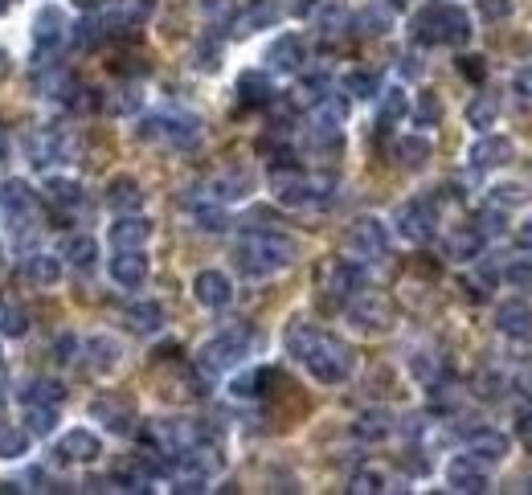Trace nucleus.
<instances>
[{
    "mask_svg": "<svg viewBox=\"0 0 532 495\" xmlns=\"http://www.w3.org/2000/svg\"><path fill=\"white\" fill-rule=\"evenodd\" d=\"M336 180L332 176H312L299 168H275L271 172V193L287 209H324L332 201Z\"/></svg>",
    "mask_w": 532,
    "mask_h": 495,
    "instance_id": "7ed1b4c3",
    "label": "nucleus"
},
{
    "mask_svg": "<svg viewBox=\"0 0 532 495\" xmlns=\"http://www.w3.org/2000/svg\"><path fill=\"white\" fill-rule=\"evenodd\" d=\"M516 246H520V250H532V213L516 225Z\"/></svg>",
    "mask_w": 532,
    "mask_h": 495,
    "instance_id": "bf43d9fd",
    "label": "nucleus"
},
{
    "mask_svg": "<svg viewBox=\"0 0 532 495\" xmlns=\"http://www.w3.org/2000/svg\"><path fill=\"white\" fill-rule=\"evenodd\" d=\"M348 320L361 332H385L393 324V303L377 291H357L348 299Z\"/></svg>",
    "mask_w": 532,
    "mask_h": 495,
    "instance_id": "9d476101",
    "label": "nucleus"
},
{
    "mask_svg": "<svg viewBox=\"0 0 532 495\" xmlns=\"http://www.w3.org/2000/svg\"><path fill=\"white\" fill-rule=\"evenodd\" d=\"M520 442L532 450V405H528V410L520 414Z\"/></svg>",
    "mask_w": 532,
    "mask_h": 495,
    "instance_id": "052dcab7",
    "label": "nucleus"
},
{
    "mask_svg": "<svg viewBox=\"0 0 532 495\" xmlns=\"http://www.w3.org/2000/svg\"><path fill=\"white\" fill-rule=\"evenodd\" d=\"M82 344L74 340V336H62L58 344H54V352H58V365H70V360H74V352H78Z\"/></svg>",
    "mask_w": 532,
    "mask_h": 495,
    "instance_id": "4d7b16f0",
    "label": "nucleus"
},
{
    "mask_svg": "<svg viewBox=\"0 0 532 495\" xmlns=\"http://www.w3.org/2000/svg\"><path fill=\"white\" fill-rule=\"evenodd\" d=\"M352 25H357L361 33H369V37H377V33H385L389 29V13L385 9H365L357 21H352Z\"/></svg>",
    "mask_w": 532,
    "mask_h": 495,
    "instance_id": "09e8293b",
    "label": "nucleus"
},
{
    "mask_svg": "<svg viewBox=\"0 0 532 495\" xmlns=\"http://www.w3.org/2000/svg\"><path fill=\"white\" fill-rule=\"evenodd\" d=\"M78 356L86 360V369H91L95 377H111L123 365V344L115 336H91L78 348Z\"/></svg>",
    "mask_w": 532,
    "mask_h": 495,
    "instance_id": "f8f14e48",
    "label": "nucleus"
},
{
    "mask_svg": "<svg viewBox=\"0 0 532 495\" xmlns=\"http://www.w3.org/2000/svg\"><path fill=\"white\" fill-rule=\"evenodd\" d=\"M5 70H9V50L0 45V74H5Z\"/></svg>",
    "mask_w": 532,
    "mask_h": 495,
    "instance_id": "69168bd1",
    "label": "nucleus"
},
{
    "mask_svg": "<svg viewBox=\"0 0 532 495\" xmlns=\"http://www.w3.org/2000/svg\"><path fill=\"white\" fill-rule=\"evenodd\" d=\"M508 9H512L508 0H483V5H479V13L492 17V21H496V17H508Z\"/></svg>",
    "mask_w": 532,
    "mask_h": 495,
    "instance_id": "13d9d810",
    "label": "nucleus"
},
{
    "mask_svg": "<svg viewBox=\"0 0 532 495\" xmlns=\"http://www.w3.org/2000/svg\"><path fill=\"white\" fill-rule=\"evenodd\" d=\"M103 37H107L103 17H86V21H78V25H74V41H78V45H99Z\"/></svg>",
    "mask_w": 532,
    "mask_h": 495,
    "instance_id": "49530a36",
    "label": "nucleus"
},
{
    "mask_svg": "<svg viewBox=\"0 0 532 495\" xmlns=\"http://www.w3.org/2000/svg\"><path fill=\"white\" fill-rule=\"evenodd\" d=\"M467 455L479 459L483 467L487 463H504L508 459V438L500 430H492V426H479V430L467 434Z\"/></svg>",
    "mask_w": 532,
    "mask_h": 495,
    "instance_id": "b1692460",
    "label": "nucleus"
},
{
    "mask_svg": "<svg viewBox=\"0 0 532 495\" xmlns=\"http://www.w3.org/2000/svg\"><path fill=\"white\" fill-rule=\"evenodd\" d=\"M25 152H29V160H33L37 168H50V164L66 160V140H62L58 127H37V131H29Z\"/></svg>",
    "mask_w": 532,
    "mask_h": 495,
    "instance_id": "5701e85b",
    "label": "nucleus"
},
{
    "mask_svg": "<svg viewBox=\"0 0 532 495\" xmlns=\"http://www.w3.org/2000/svg\"><path fill=\"white\" fill-rule=\"evenodd\" d=\"M447 483H451L455 491L479 495V491H487V471H483L479 459H471V455H455L451 467H447Z\"/></svg>",
    "mask_w": 532,
    "mask_h": 495,
    "instance_id": "393cba45",
    "label": "nucleus"
},
{
    "mask_svg": "<svg viewBox=\"0 0 532 495\" xmlns=\"http://www.w3.org/2000/svg\"><path fill=\"white\" fill-rule=\"evenodd\" d=\"M447 250H451V258H459V262L479 258V250H483V234L475 230V225H463V230H455V234H451Z\"/></svg>",
    "mask_w": 532,
    "mask_h": 495,
    "instance_id": "e433bc0d",
    "label": "nucleus"
},
{
    "mask_svg": "<svg viewBox=\"0 0 532 495\" xmlns=\"http://www.w3.org/2000/svg\"><path fill=\"white\" fill-rule=\"evenodd\" d=\"M66 397V389H62V381H54V377H33L25 389H21V401L25 405H58Z\"/></svg>",
    "mask_w": 532,
    "mask_h": 495,
    "instance_id": "f704fd0d",
    "label": "nucleus"
},
{
    "mask_svg": "<svg viewBox=\"0 0 532 495\" xmlns=\"http://www.w3.org/2000/svg\"><path fill=\"white\" fill-rule=\"evenodd\" d=\"M91 418H95L103 430L119 434V438L136 430V410H131L127 397H99V401L91 405Z\"/></svg>",
    "mask_w": 532,
    "mask_h": 495,
    "instance_id": "2eb2a0df",
    "label": "nucleus"
},
{
    "mask_svg": "<svg viewBox=\"0 0 532 495\" xmlns=\"http://www.w3.org/2000/svg\"><path fill=\"white\" fill-rule=\"evenodd\" d=\"M5 9H9V0H0V13H5Z\"/></svg>",
    "mask_w": 532,
    "mask_h": 495,
    "instance_id": "338daca9",
    "label": "nucleus"
},
{
    "mask_svg": "<svg viewBox=\"0 0 532 495\" xmlns=\"http://www.w3.org/2000/svg\"><path fill=\"white\" fill-rule=\"evenodd\" d=\"M463 70H467L471 78H479V74H483V66H479V58H463Z\"/></svg>",
    "mask_w": 532,
    "mask_h": 495,
    "instance_id": "680f3d73",
    "label": "nucleus"
},
{
    "mask_svg": "<svg viewBox=\"0 0 532 495\" xmlns=\"http://www.w3.org/2000/svg\"><path fill=\"white\" fill-rule=\"evenodd\" d=\"M99 455H103V442H99L95 430H86V426H74L54 442V463L58 467H82V463H95Z\"/></svg>",
    "mask_w": 532,
    "mask_h": 495,
    "instance_id": "6e6552de",
    "label": "nucleus"
},
{
    "mask_svg": "<svg viewBox=\"0 0 532 495\" xmlns=\"http://www.w3.org/2000/svg\"><path fill=\"white\" fill-rule=\"evenodd\" d=\"M238 95H242V103H250V107L271 103V99H275L271 74H262V70H246V74L238 78Z\"/></svg>",
    "mask_w": 532,
    "mask_h": 495,
    "instance_id": "2f4dec72",
    "label": "nucleus"
},
{
    "mask_svg": "<svg viewBox=\"0 0 532 495\" xmlns=\"http://www.w3.org/2000/svg\"><path fill=\"white\" fill-rule=\"evenodd\" d=\"M29 332V311L17 303H0V336L5 340H21Z\"/></svg>",
    "mask_w": 532,
    "mask_h": 495,
    "instance_id": "4c0bfd02",
    "label": "nucleus"
},
{
    "mask_svg": "<svg viewBox=\"0 0 532 495\" xmlns=\"http://www.w3.org/2000/svg\"><path fill=\"white\" fill-rule=\"evenodd\" d=\"M193 299L209 311H221L234 303V283L230 275H221V270H201V275L193 279Z\"/></svg>",
    "mask_w": 532,
    "mask_h": 495,
    "instance_id": "f3484780",
    "label": "nucleus"
},
{
    "mask_svg": "<svg viewBox=\"0 0 532 495\" xmlns=\"http://www.w3.org/2000/svg\"><path fill=\"white\" fill-rule=\"evenodd\" d=\"M361 287H365V270H361L357 258H336V262L328 266V275H324V291H328V299L348 303Z\"/></svg>",
    "mask_w": 532,
    "mask_h": 495,
    "instance_id": "9b49d317",
    "label": "nucleus"
},
{
    "mask_svg": "<svg viewBox=\"0 0 532 495\" xmlns=\"http://www.w3.org/2000/svg\"><path fill=\"white\" fill-rule=\"evenodd\" d=\"M156 9V0H111L107 13H103V25L107 33H127V29H140Z\"/></svg>",
    "mask_w": 532,
    "mask_h": 495,
    "instance_id": "dca6fc26",
    "label": "nucleus"
},
{
    "mask_svg": "<svg viewBox=\"0 0 532 495\" xmlns=\"http://www.w3.org/2000/svg\"><path fill=\"white\" fill-rule=\"evenodd\" d=\"M152 242V221L140 213H119L111 225V250H144Z\"/></svg>",
    "mask_w": 532,
    "mask_h": 495,
    "instance_id": "6ab92c4d",
    "label": "nucleus"
},
{
    "mask_svg": "<svg viewBox=\"0 0 532 495\" xmlns=\"http://www.w3.org/2000/svg\"><path fill=\"white\" fill-rule=\"evenodd\" d=\"M512 90H516V99L532 103V66H524V70L512 78Z\"/></svg>",
    "mask_w": 532,
    "mask_h": 495,
    "instance_id": "6e6d98bb",
    "label": "nucleus"
},
{
    "mask_svg": "<svg viewBox=\"0 0 532 495\" xmlns=\"http://www.w3.org/2000/svg\"><path fill=\"white\" fill-rule=\"evenodd\" d=\"M254 193V172L250 168H226L209 180V201L217 205H230V201H242Z\"/></svg>",
    "mask_w": 532,
    "mask_h": 495,
    "instance_id": "a211bd4d",
    "label": "nucleus"
},
{
    "mask_svg": "<svg viewBox=\"0 0 532 495\" xmlns=\"http://www.w3.org/2000/svg\"><path fill=\"white\" fill-rule=\"evenodd\" d=\"M344 250L357 258V262L381 258V254L389 250V230H385V221H377V217H357V221H352V230H348V238H344Z\"/></svg>",
    "mask_w": 532,
    "mask_h": 495,
    "instance_id": "0eeeda50",
    "label": "nucleus"
},
{
    "mask_svg": "<svg viewBox=\"0 0 532 495\" xmlns=\"http://www.w3.org/2000/svg\"><path fill=\"white\" fill-rule=\"evenodd\" d=\"M37 197L33 189L25 185L21 176H9V180H0V209H5L9 217H21V213H33Z\"/></svg>",
    "mask_w": 532,
    "mask_h": 495,
    "instance_id": "c85d7f7f",
    "label": "nucleus"
},
{
    "mask_svg": "<svg viewBox=\"0 0 532 495\" xmlns=\"http://www.w3.org/2000/svg\"><path fill=\"white\" fill-rule=\"evenodd\" d=\"M307 62V45L299 33H279L271 45H266V66L279 74H295Z\"/></svg>",
    "mask_w": 532,
    "mask_h": 495,
    "instance_id": "aec40b11",
    "label": "nucleus"
},
{
    "mask_svg": "<svg viewBox=\"0 0 532 495\" xmlns=\"http://www.w3.org/2000/svg\"><path fill=\"white\" fill-rule=\"evenodd\" d=\"M25 275H29L33 287H58L62 283V258L46 254V250H33L25 258Z\"/></svg>",
    "mask_w": 532,
    "mask_h": 495,
    "instance_id": "bb28decb",
    "label": "nucleus"
},
{
    "mask_svg": "<svg viewBox=\"0 0 532 495\" xmlns=\"http://www.w3.org/2000/svg\"><path fill=\"white\" fill-rule=\"evenodd\" d=\"M266 381H271V373H266V369H262V373H246V377L234 381V393H238V397H258Z\"/></svg>",
    "mask_w": 532,
    "mask_h": 495,
    "instance_id": "603ef678",
    "label": "nucleus"
},
{
    "mask_svg": "<svg viewBox=\"0 0 532 495\" xmlns=\"http://www.w3.org/2000/svg\"><path fill=\"white\" fill-rule=\"evenodd\" d=\"M62 262H70L74 270H91L99 262V242L91 234H70L62 242Z\"/></svg>",
    "mask_w": 532,
    "mask_h": 495,
    "instance_id": "c756f323",
    "label": "nucleus"
},
{
    "mask_svg": "<svg viewBox=\"0 0 532 495\" xmlns=\"http://www.w3.org/2000/svg\"><path fill=\"white\" fill-rule=\"evenodd\" d=\"M295 258H299V246L279 230H250L234 246V262L246 279H271L279 270H287Z\"/></svg>",
    "mask_w": 532,
    "mask_h": 495,
    "instance_id": "f03ea898",
    "label": "nucleus"
},
{
    "mask_svg": "<svg viewBox=\"0 0 532 495\" xmlns=\"http://www.w3.org/2000/svg\"><path fill=\"white\" fill-rule=\"evenodd\" d=\"M352 434H357L361 442H381L393 434V414L389 410H365L357 422H352Z\"/></svg>",
    "mask_w": 532,
    "mask_h": 495,
    "instance_id": "473e14b6",
    "label": "nucleus"
},
{
    "mask_svg": "<svg viewBox=\"0 0 532 495\" xmlns=\"http://www.w3.org/2000/svg\"><path fill=\"white\" fill-rule=\"evenodd\" d=\"M348 491H357V495H373V491H385V475L381 471H357L348 483Z\"/></svg>",
    "mask_w": 532,
    "mask_h": 495,
    "instance_id": "8fccbe9b",
    "label": "nucleus"
},
{
    "mask_svg": "<svg viewBox=\"0 0 532 495\" xmlns=\"http://www.w3.org/2000/svg\"><path fill=\"white\" fill-rule=\"evenodd\" d=\"M410 115V95L402 86H389L385 95H381V111H377V123L381 127H393V123H402Z\"/></svg>",
    "mask_w": 532,
    "mask_h": 495,
    "instance_id": "c9c22d12",
    "label": "nucleus"
},
{
    "mask_svg": "<svg viewBox=\"0 0 532 495\" xmlns=\"http://www.w3.org/2000/svg\"><path fill=\"white\" fill-rule=\"evenodd\" d=\"M107 205L115 213H136L144 205V189H140V180L136 176H115L111 185H107Z\"/></svg>",
    "mask_w": 532,
    "mask_h": 495,
    "instance_id": "cd10ccee",
    "label": "nucleus"
},
{
    "mask_svg": "<svg viewBox=\"0 0 532 495\" xmlns=\"http://www.w3.org/2000/svg\"><path fill=\"white\" fill-rule=\"evenodd\" d=\"M25 430L29 434H54L58 430V410L54 405H25Z\"/></svg>",
    "mask_w": 532,
    "mask_h": 495,
    "instance_id": "58836bf2",
    "label": "nucleus"
},
{
    "mask_svg": "<svg viewBox=\"0 0 532 495\" xmlns=\"http://www.w3.org/2000/svg\"><path fill=\"white\" fill-rule=\"evenodd\" d=\"M512 156H516V148H512L508 135H479V140L471 144L467 160H471L475 172H487V168H504Z\"/></svg>",
    "mask_w": 532,
    "mask_h": 495,
    "instance_id": "4be33fe9",
    "label": "nucleus"
},
{
    "mask_svg": "<svg viewBox=\"0 0 532 495\" xmlns=\"http://www.w3.org/2000/svg\"><path fill=\"white\" fill-rule=\"evenodd\" d=\"M393 225H397V234H402L406 242H430L434 225H438V209H434V201L414 197V201H406L402 209L393 213Z\"/></svg>",
    "mask_w": 532,
    "mask_h": 495,
    "instance_id": "1a4fd4ad",
    "label": "nucleus"
},
{
    "mask_svg": "<svg viewBox=\"0 0 532 495\" xmlns=\"http://www.w3.org/2000/svg\"><path fill=\"white\" fill-rule=\"evenodd\" d=\"M496 328L508 336V340H528L532 336V303L512 295L496 307Z\"/></svg>",
    "mask_w": 532,
    "mask_h": 495,
    "instance_id": "412c9836",
    "label": "nucleus"
},
{
    "mask_svg": "<svg viewBox=\"0 0 532 495\" xmlns=\"http://www.w3.org/2000/svg\"><path fill=\"white\" fill-rule=\"evenodd\" d=\"M287 352H291L320 385H340V381L352 377V369H357V352H352L340 336L320 332V328H312L307 320H295V324L287 328Z\"/></svg>",
    "mask_w": 532,
    "mask_h": 495,
    "instance_id": "f257e3e1",
    "label": "nucleus"
},
{
    "mask_svg": "<svg viewBox=\"0 0 532 495\" xmlns=\"http://www.w3.org/2000/svg\"><path fill=\"white\" fill-rule=\"evenodd\" d=\"M377 90H381V82L369 70H348L344 74V95H352V99H373Z\"/></svg>",
    "mask_w": 532,
    "mask_h": 495,
    "instance_id": "79ce46f5",
    "label": "nucleus"
},
{
    "mask_svg": "<svg viewBox=\"0 0 532 495\" xmlns=\"http://www.w3.org/2000/svg\"><path fill=\"white\" fill-rule=\"evenodd\" d=\"M144 144H164V148H193L201 140V119L189 111H160L140 123Z\"/></svg>",
    "mask_w": 532,
    "mask_h": 495,
    "instance_id": "423d86ee",
    "label": "nucleus"
},
{
    "mask_svg": "<svg viewBox=\"0 0 532 495\" xmlns=\"http://www.w3.org/2000/svg\"><path fill=\"white\" fill-rule=\"evenodd\" d=\"M250 348H254V332H250L246 324L226 328V332H217L213 340L201 344V352H197V369H201L205 377H221V373L238 369L242 360L250 356Z\"/></svg>",
    "mask_w": 532,
    "mask_h": 495,
    "instance_id": "39448f33",
    "label": "nucleus"
},
{
    "mask_svg": "<svg viewBox=\"0 0 532 495\" xmlns=\"http://www.w3.org/2000/svg\"><path fill=\"white\" fill-rule=\"evenodd\" d=\"M508 283L520 287V291H528V287H532V262H516V266H508Z\"/></svg>",
    "mask_w": 532,
    "mask_h": 495,
    "instance_id": "5fc2aeb1",
    "label": "nucleus"
},
{
    "mask_svg": "<svg viewBox=\"0 0 532 495\" xmlns=\"http://www.w3.org/2000/svg\"><path fill=\"white\" fill-rule=\"evenodd\" d=\"M242 9H246V0H201V13L213 25H234Z\"/></svg>",
    "mask_w": 532,
    "mask_h": 495,
    "instance_id": "a19ab883",
    "label": "nucleus"
},
{
    "mask_svg": "<svg viewBox=\"0 0 532 495\" xmlns=\"http://www.w3.org/2000/svg\"><path fill=\"white\" fill-rule=\"evenodd\" d=\"M197 66L201 70H217L221 66V45L217 41H201L197 45Z\"/></svg>",
    "mask_w": 532,
    "mask_h": 495,
    "instance_id": "864d4df0",
    "label": "nucleus"
},
{
    "mask_svg": "<svg viewBox=\"0 0 532 495\" xmlns=\"http://www.w3.org/2000/svg\"><path fill=\"white\" fill-rule=\"evenodd\" d=\"M496 115H500V103H496V95H475V103L467 107V123L471 127H492L496 123Z\"/></svg>",
    "mask_w": 532,
    "mask_h": 495,
    "instance_id": "c03bdc74",
    "label": "nucleus"
},
{
    "mask_svg": "<svg viewBox=\"0 0 532 495\" xmlns=\"http://www.w3.org/2000/svg\"><path fill=\"white\" fill-rule=\"evenodd\" d=\"M414 41L422 45H467L471 41V17L459 5H430L414 17Z\"/></svg>",
    "mask_w": 532,
    "mask_h": 495,
    "instance_id": "20e7f679",
    "label": "nucleus"
},
{
    "mask_svg": "<svg viewBox=\"0 0 532 495\" xmlns=\"http://www.w3.org/2000/svg\"><path fill=\"white\" fill-rule=\"evenodd\" d=\"M528 201V189L516 185V180H504V185H492L487 189V205H496V209H516Z\"/></svg>",
    "mask_w": 532,
    "mask_h": 495,
    "instance_id": "ea45409f",
    "label": "nucleus"
},
{
    "mask_svg": "<svg viewBox=\"0 0 532 495\" xmlns=\"http://www.w3.org/2000/svg\"><path fill=\"white\" fill-rule=\"evenodd\" d=\"M21 455H29V430L0 426V459H21Z\"/></svg>",
    "mask_w": 532,
    "mask_h": 495,
    "instance_id": "37998d69",
    "label": "nucleus"
},
{
    "mask_svg": "<svg viewBox=\"0 0 532 495\" xmlns=\"http://www.w3.org/2000/svg\"><path fill=\"white\" fill-rule=\"evenodd\" d=\"M344 25H348V13L340 5H324L320 9V33H344Z\"/></svg>",
    "mask_w": 532,
    "mask_h": 495,
    "instance_id": "3c124183",
    "label": "nucleus"
},
{
    "mask_svg": "<svg viewBox=\"0 0 532 495\" xmlns=\"http://www.w3.org/2000/svg\"><path fill=\"white\" fill-rule=\"evenodd\" d=\"M107 270H111V283H119L123 291H136L148 283V254L144 250H115Z\"/></svg>",
    "mask_w": 532,
    "mask_h": 495,
    "instance_id": "4468645a",
    "label": "nucleus"
},
{
    "mask_svg": "<svg viewBox=\"0 0 532 495\" xmlns=\"http://www.w3.org/2000/svg\"><path fill=\"white\" fill-rule=\"evenodd\" d=\"M62 37H66V13L58 5H46L33 17V54L37 58L54 54L58 45H62Z\"/></svg>",
    "mask_w": 532,
    "mask_h": 495,
    "instance_id": "ddd939ff",
    "label": "nucleus"
},
{
    "mask_svg": "<svg viewBox=\"0 0 532 495\" xmlns=\"http://www.w3.org/2000/svg\"><path fill=\"white\" fill-rule=\"evenodd\" d=\"M430 140L426 135H402V140H397V148H393V156H397V164L402 168H422L426 160H430Z\"/></svg>",
    "mask_w": 532,
    "mask_h": 495,
    "instance_id": "72a5a7b5",
    "label": "nucleus"
},
{
    "mask_svg": "<svg viewBox=\"0 0 532 495\" xmlns=\"http://www.w3.org/2000/svg\"><path fill=\"white\" fill-rule=\"evenodd\" d=\"M193 217H197V225H201V230H209V234L230 230V213L221 209L217 201H209V205H197V209H193Z\"/></svg>",
    "mask_w": 532,
    "mask_h": 495,
    "instance_id": "a18cd8bd",
    "label": "nucleus"
},
{
    "mask_svg": "<svg viewBox=\"0 0 532 495\" xmlns=\"http://www.w3.org/2000/svg\"><path fill=\"white\" fill-rule=\"evenodd\" d=\"M9 389V365H5V356H0V393Z\"/></svg>",
    "mask_w": 532,
    "mask_h": 495,
    "instance_id": "e2e57ef3",
    "label": "nucleus"
},
{
    "mask_svg": "<svg viewBox=\"0 0 532 495\" xmlns=\"http://www.w3.org/2000/svg\"><path fill=\"white\" fill-rule=\"evenodd\" d=\"M123 324L136 332V336H152V332L164 328V307H160L156 299H140V303H131V307L123 311Z\"/></svg>",
    "mask_w": 532,
    "mask_h": 495,
    "instance_id": "a878e982",
    "label": "nucleus"
},
{
    "mask_svg": "<svg viewBox=\"0 0 532 495\" xmlns=\"http://www.w3.org/2000/svg\"><path fill=\"white\" fill-rule=\"evenodd\" d=\"M0 160H9V135H5V127H0Z\"/></svg>",
    "mask_w": 532,
    "mask_h": 495,
    "instance_id": "0e129e2a",
    "label": "nucleus"
},
{
    "mask_svg": "<svg viewBox=\"0 0 532 495\" xmlns=\"http://www.w3.org/2000/svg\"><path fill=\"white\" fill-rule=\"evenodd\" d=\"M414 115H418V123H422V127H434V123L442 119V103H438V95H430V90H422V99H418Z\"/></svg>",
    "mask_w": 532,
    "mask_h": 495,
    "instance_id": "de8ad7c7",
    "label": "nucleus"
},
{
    "mask_svg": "<svg viewBox=\"0 0 532 495\" xmlns=\"http://www.w3.org/2000/svg\"><path fill=\"white\" fill-rule=\"evenodd\" d=\"M46 201L54 209H82L86 205V193H82L78 180H70V176H50L46 180Z\"/></svg>",
    "mask_w": 532,
    "mask_h": 495,
    "instance_id": "7c9ffc66",
    "label": "nucleus"
}]
</instances>
